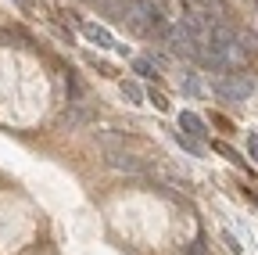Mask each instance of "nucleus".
<instances>
[{
    "mask_svg": "<svg viewBox=\"0 0 258 255\" xmlns=\"http://www.w3.org/2000/svg\"><path fill=\"white\" fill-rule=\"evenodd\" d=\"M212 90L219 93V97H226V101H244L247 93L254 90V83L244 79L240 72H219V76L212 79Z\"/></svg>",
    "mask_w": 258,
    "mask_h": 255,
    "instance_id": "obj_1",
    "label": "nucleus"
},
{
    "mask_svg": "<svg viewBox=\"0 0 258 255\" xmlns=\"http://www.w3.org/2000/svg\"><path fill=\"white\" fill-rule=\"evenodd\" d=\"M83 36H86L90 43H97V47H104V50H115V47H118L115 36L108 33L104 25H97V22H83Z\"/></svg>",
    "mask_w": 258,
    "mask_h": 255,
    "instance_id": "obj_2",
    "label": "nucleus"
},
{
    "mask_svg": "<svg viewBox=\"0 0 258 255\" xmlns=\"http://www.w3.org/2000/svg\"><path fill=\"white\" fill-rule=\"evenodd\" d=\"M108 166L111 169H125V173H144V162L140 158H133V155H125V151H108Z\"/></svg>",
    "mask_w": 258,
    "mask_h": 255,
    "instance_id": "obj_3",
    "label": "nucleus"
},
{
    "mask_svg": "<svg viewBox=\"0 0 258 255\" xmlns=\"http://www.w3.org/2000/svg\"><path fill=\"white\" fill-rule=\"evenodd\" d=\"M179 130L190 133V137H198V140L208 133V130H205V119H201V115H194V112H179Z\"/></svg>",
    "mask_w": 258,
    "mask_h": 255,
    "instance_id": "obj_4",
    "label": "nucleus"
},
{
    "mask_svg": "<svg viewBox=\"0 0 258 255\" xmlns=\"http://www.w3.org/2000/svg\"><path fill=\"white\" fill-rule=\"evenodd\" d=\"M133 72H140L144 79H158V61H151V58H133Z\"/></svg>",
    "mask_w": 258,
    "mask_h": 255,
    "instance_id": "obj_5",
    "label": "nucleus"
},
{
    "mask_svg": "<svg viewBox=\"0 0 258 255\" xmlns=\"http://www.w3.org/2000/svg\"><path fill=\"white\" fill-rule=\"evenodd\" d=\"M176 144H179L183 151H190V155H201V151H205L198 137H190V133H183V130H176Z\"/></svg>",
    "mask_w": 258,
    "mask_h": 255,
    "instance_id": "obj_6",
    "label": "nucleus"
},
{
    "mask_svg": "<svg viewBox=\"0 0 258 255\" xmlns=\"http://www.w3.org/2000/svg\"><path fill=\"white\" fill-rule=\"evenodd\" d=\"M212 147H215V151H219L222 158H230V162H233V166H240V169H247V166H244V158H240V155H237V151H233L230 144H222V140H215Z\"/></svg>",
    "mask_w": 258,
    "mask_h": 255,
    "instance_id": "obj_7",
    "label": "nucleus"
},
{
    "mask_svg": "<svg viewBox=\"0 0 258 255\" xmlns=\"http://www.w3.org/2000/svg\"><path fill=\"white\" fill-rule=\"evenodd\" d=\"M122 93H125V101H129V105H144V90H140L137 83H129V79H125V83H122Z\"/></svg>",
    "mask_w": 258,
    "mask_h": 255,
    "instance_id": "obj_8",
    "label": "nucleus"
},
{
    "mask_svg": "<svg viewBox=\"0 0 258 255\" xmlns=\"http://www.w3.org/2000/svg\"><path fill=\"white\" fill-rule=\"evenodd\" d=\"M179 4L194 11H219V0H179Z\"/></svg>",
    "mask_w": 258,
    "mask_h": 255,
    "instance_id": "obj_9",
    "label": "nucleus"
},
{
    "mask_svg": "<svg viewBox=\"0 0 258 255\" xmlns=\"http://www.w3.org/2000/svg\"><path fill=\"white\" fill-rule=\"evenodd\" d=\"M183 90L190 93V97H201V93H205V90H201V83H198V76H194V72H186V76H183Z\"/></svg>",
    "mask_w": 258,
    "mask_h": 255,
    "instance_id": "obj_10",
    "label": "nucleus"
},
{
    "mask_svg": "<svg viewBox=\"0 0 258 255\" xmlns=\"http://www.w3.org/2000/svg\"><path fill=\"white\" fill-rule=\"evenodd\" d=\"M147 101H154V108H158V112H169V101H165V93H161V90H154V86L147 90Z\"/></svg>",
    "mask_w": 258,
    "mask_h": 255,
    "instance_id": "obj_11",
    "label": "nucleus"
},
{
    "mask_svg": "<svg viewBox=\"0 0 258 255\" xmlns=\"http://www.w3.org/2000/svg\"><path fill=\"white\" fill-rule=\"evenodd\" d=\"M247 155L258 162V133H251V137H247Z\"/></svg>",
    "mask_w": 258,
    "mask_h": 255,
    "instance_id": "obj_12",
    "label": "nucleus"
},
{
    "mask_svg": "<svg viewBox=\"0 0 258 255\" xmlns=\"http://www.w3.org/2000/svg\"><path fill=\"white\" fill-rule=\"evenodd\" d=\"M15 4H18L25 15H36V0H15Z\"/></svg>",
    "mask_w": 258,
    "mask_h": 255,
    "instance_id": "obj_13",
    "label": "nucleus"
},
{
    "mask_svg": "<svg viewBox=\"0 0 258 255\" xmlns=\"http://www.w3.org/2000/svg\"><path fill=\"white\" fill-rule=\"evenodd\" d=\"M212 122H215V126H222V130H226V133H230V130H233V126H230V119H222V115H212Z\"/></svg>",
    "mask_w": 258,
    "mask_h": 255,
    "instance_id": "obj_14",
    "label": "nucleus"
},
{
    "mask_svg": "<svg viewBox=\"0 0 258 255\" xmlns=\"http://www.w3.org/2000/svg\"><path fill=\"white\" fill-rule=\"evenodd\" d=\"M90 4H104V0H90Z\"/></svg>",
    "mask_w": 258,
    "mask_h": 255,
    "instance_id": "obj_15",
    "label": "nucleus"
}]
</instances>
